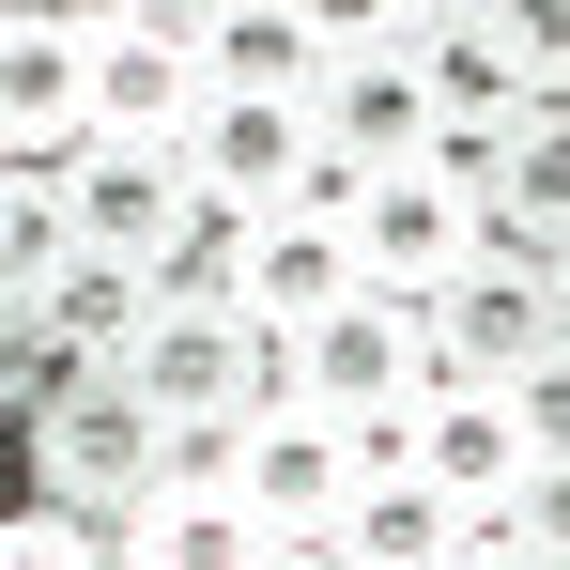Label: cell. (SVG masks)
<instances>
[{"label": "cell", "mask_w": 570, "mask_h": 570, "mask_svg": "<svg viewBox=\"0 0 570 570\" xmlns=\"http://www.w3.org/2000/svg\"><path fill=\"white\" fill-rule=\"evenodd\" d=\"M16 448H31V493L47 509H94V524H124L170 478V432H155V401L124 371H47L31 416H16Z\"/></svg>", "instance_id": "obj_1"}, {"label": "cell", "mask_w": 570, "mask_h": 570, "mask_svg": "<svg viewBox=\"0 0 570 570\" xmlns=\"http://www.w3.org/2000/svg\"><path fill=\"white\" fill-rule=\"evenodd\" d=\"M170 170H186L200 216H232V232H263V216H308V200L340 186L324 170V124L278 94H200V124L170 139Z\"/></svg>", "instance_id": "obj_2"}, {"label": "cell", "mask_w": 570, "mask_h": 570, "mask_svg": "<svg viewBox=\"0 0 570 570\" xmlns=\"http://www.w3.org/2000/svg\"><path fill=\"white\" fill-rule=\"evenodd\" d=\"M416 385H432V324H416L401 293H355L340 324L278 340V401L340 416V432H385V416H416Z\"/></svg>", "instance_id": "obj_3"}, {"label": "cell", "mask_w": 570, "mask_h": 570, "mask_svg": "<svg viewBox=\"0 0 570 570\" xmlns=\"http://www.w3.org/2000/svg\"><path fill=\"white\" fill-rule=\"evenodd\" d=\"M340 31H355V62H340V78H324V108H308V124H324V170H340V186L432 170V139H448V94H432V62H416V47H385V31H371V0H355Z\"/></svg>", "instance_id": "obj_4"}, {"label": "cell", "mask_w": 570, "mask_h": 570, "mask_svg": "<svg viewBox=\"0 0 570 570\" xmlns=\"http://www.w3.org/2000/svg\"><path fill=\"white\" fill-rule=\"evenodd\" d=\"M340 247H355V278L401 293V308H432L448 278L493 263V216L463 186H432V170H385V186H340Z\"/></svg>", "instance_id": "obj_5"}, {"label": "cell", "mask_w": 570, "mask_h": 570, "mask_svg": "<svg viewBox=\"0 0 570 570\" xmlns=\"http://www.w3.org/2000/svg\"><path fill=\"white\" fill-rule=\"evenodd\" d=\"M200 47H186V0H94V139L124 155H170L200 124Z\"/></svg>", "instance_id": "obj_6"}, {"label": "cell", "mask_w": 570, "mask_h": 570, "mask_svg": "<svg viewBox=\"0 0 570 570\" xmlns=\"http://www.w3.org/2000/svg\"><path fill=\"white\" fill-rule=\"evenodd\" d=\"M385 478L371 432H340V416H308V401H263L247 432H232V493L278 524V540H340V509Z\"/></svg>", "instance_id": "obj_7"}, {"label": "cell", "mask_w": 570, "mask_h": 570, "mask_svg": "<svg viewBox=\"0 0 570 570\" xmlns=\"http://www.w3.org/2000/svg\"><path fill=\"white\" fill-rule=\"evenodd\" d=\"M0 155L16 170H78L94 155V0H31L0 31Z\"/></svg>", "instance_id": "obj_8"}, {"label": "cell", "mask_w": 570, "mask_h": 570, "mask_svg": "<svg viewBox=\"0 0 570 570\" xmlns=\"http://www.w3.org/2000/svg\"><path fill=\"white\" fill-rule=\"evenodd\" d=\"M371 448H385L401 478H432V493H448L463 524H509V509H524V478H540L493 385H416V416H385Z\"/></svg>", "instance_id": "obj_9"}, {"label": "cell", "mask_w": 570, "mask_h": 570, "mask_svg": "<svg viewBox=\"0 0 570 570\" xmlns=\"http://www.w3.org/2000/svg\"><path fill=\"white\" fill-rule=\"evenodd\" d=\"M186 47L216 94H278V108H324V78L355 62V31L324 0H186Z\"/></svg>", "instance_id": "obj_10"}, {"label": "cell", "mask_w": 570, "mask_h": 570, "mask_svg": "<svg viewBox=\"0 0 570 570\" xmlns=\"http://www.w3.org/2000/svg\"><path fill=\"white\" fill-rule=\"evenodd\" d=\"M124 385L155 401V432H247L278 401V340L263 324H155Z\"/></svg>", "instance_id": "obj_11"}, {"label": "cell", "mask_w": 570, "mask_h": 570, "mask_svg": "<svg viewBox=\"0 0 570 570\" xmlns=\"http://www.w3.org/2000/svg\"><path fill=\"white\" fill-rule=\"evenodd\" d=\"M416 324H432V385H509L524 355H556V278H540L524 247H493V263L448 278Z\"/></svg>", "instance_id": "obj_12"}, {"label": "cell", "mask_w": 570, "mask_h": 570, "mask_svg": "<svg viewBox=\"0 0 570 570\" xmlns=\"http://www.w3.org/2000/svg\"><path fill=\"white\" fill-rule=\"evenodd\" d=\"M416 62H432L448 124H524L540 108V0H432Z\"/></svg>", "instance_id": "obj_13"}, {"label": "cell", "mask_w": 570, "mask_h": 570, "mask_svg": "<svg viewBox=\"0 0 570 570\" xmlns=\"http://www.w3.org/2000/svg\"><path fill=\"white\" fill-rule=\"evenodd\" d=\"M139 340H155V278H139V263H78L62 293L16 308L31 385H47V371H139Z\"/></svg>", "instance_id": "obj_14"}, {"label": "cell", "mask_w": 570, "mask_h": 570, "mask_svg": "<svg viewBox=\"0 0 570 570\" xmlns=\"http://www.w3.org/2000/svg\"><path fill=\"white\" fill-rule=\"evenodd\" d=\"M62 186H78V247H94V263H139V278H155V263L200 232L186 170H170V155H124V139H94Z\"/></svg>", "instance_id": "obj_15"}, {"label": "cell", "mask_w": 570, "mask_h": 570, "mask_svg": "<svg viewBox=\"0 0 570 570\" xmlns=\"http://www.w3.org/2000/svg\"><path fill=\"white\" fill-rule=\"evenodd\" d=\"M355 247H340V186L308 200V216H263V232H247V324H263V340H308V324H340V308H355Z\"/></svg>", "instance_id": "obj_16"}, {"label": "cell", "mask_w": 570, "mask_h": 570, "mask_svg": "<svg viewBox=\"0 0 570 570\" xmlns=\"http://www.w3.org/2000/svg\"><path fill=\"white\" fill-rule=\"evenodd\" d=\"M263 556H278V524L232 478H155L124 509V570H263Z\"/></svg>", "instance_id": "obj_17"}, {"label": "cell", "mask_w": 570, "mask_h": 570, "mask_svg": "<svg viewBox=\"0 0 570 570\" xmlns=\"http://www.w3.org/2000/svg\"><path fill=\"white\" fill-rule=\"evenodd\" d=\"M463 540H478V524L448 509V493H432V478H401V463H385L371 493L340 509V540H324V556H340V570H448Z\"/></svg>", "instance_id": "obj_18"}, {"label": "cell", "mask_w": 570, "mask_h": 570, "mask_svg": "<svg viewBox=\"0 0 570 570\" xmlns=\"http://www.w3.org/2000/svg\"><path fill=\"white\" fill-rule=\"evenodd\" d=\"M478 216H493V247H524V263H556V247H570V124H556V108L509 124V170H493Z\"/></svg>", "instance_id": "obj_19"}, {"label": "cell", "mask_w": 570, "mask_h": 570, "mask_svg": "<svg viewBox=\"0 0 570 570\" xmlns=\"http://www.w3.org/2000/svg\"><path fill=\"white\" fill-rule=\"evenodd\" d=\"M78 263H94V247H78V186H62V170H0V278H16V308L62 293Z\"/></svg>", "instance_id": "obj_20"}, {"label": "cell", "mask_w": 570, "mask_h": 570, "mask_svg": "<svg viewBox=\"0 0 570 570\" xmlns=\"http://www.w3.org/2000/svg\"><path fill=\"white\" fill-rule=\"evenodd\" d=\"M0 570H124V524H94V509H47V493H31V509L0 524Z\"/></svg>", "instance_id": "obj_21"}, {"label": "cell", "mask_w": 570, "mask_h": 570, "mask_svg": "<svg viewBox=\"0 0 570 570\" xmlns=\"http://www.w3.org/2000/svg\"><path fill=\"white\" fill-rule=\"evenodd\" d=\"M493 401H509V432H524V463L556 478V463H570V340H556V355H524V371L493 385Z\"/></svg>", "instance_id": "obj_22"}, {"label": "cell", "mask_w": 570, "mask_h": 570, "mask_svg": "<svg viewBox=\"0 0 570 570\" xmlns=\"http://www.w3.org/2000/svg\"><path fill=\"white\" fill-rule=\"evenodd\" d=\"M509 540H524V570H570V463H556V478H524Z\"/></svg>", "instance_id": "obj_23"}, {"label": "cell", "mask_w": 570, "mask_h": 570, "mask_svg": "<svg viewBox=\"0 0 570 570\" xmlns=\"http://www.w3.org/2000/svg\"><path fill=\"white\" fill-rule=\"evenodd\" d=\"M448 570H524V540H509V524H478V540H463Z\"/></svg>", "instance_id": "obj_24"}, {"label": "cell", "mask_w": 570, "mask_h": 570, "mask_svg": "<svg viewBox=\"0 0 570 570\" xmlns=\"http://www.w3.org/2000/svg\"><path fill=\"white\" fill-rule=\"evenodd\" d=\"M263 570H340V556H324V540H278V556H263Z\"/></svg>", "instance_id": "obj_25"}, {"label": "cell", "mask_w": 570, "mask_h": 570, "mask_svg": "<svg viewBox=\"0 0 570 570\" xmlns=\"http://www.w3.org/2000/svg\"><path fill=\"white\" fill-rule=\"evenodd\" d=\"M540 278H556V340H570V247H556V263H540Z\"/></svg>", "instance_id": "obj_26"}]
</instances>
